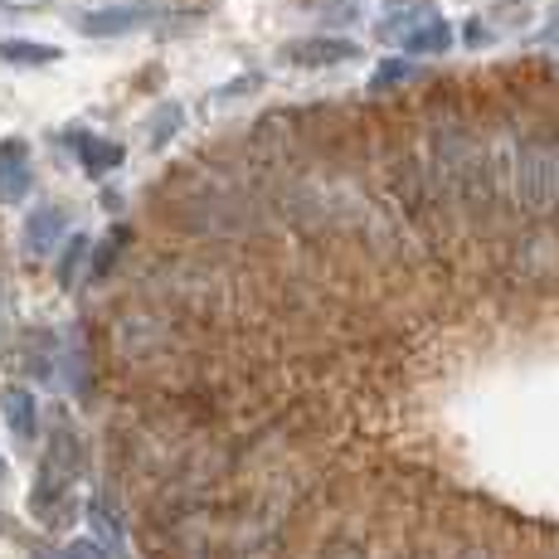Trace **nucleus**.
<instances>
[{
  "mask_svg": "<svg viewBox=\"0 0 559 559\" xmlns=\"http://www.w3.org/2000/svg\"><path fill=\"white\" fill-rule=\"evenodd\" d=\"M79 472H83V443L69 424H59L49 433V448H45V457H39L35 491H29V511H35V521H45V525H69L73 521L69 487L79 481Z\"/></svg>",
  "mask_w": 559,
  "mask_h": 559,
  "instance_id": "obj_1",
  "label": "nucleus"
},
{
  "mask_svg": "<svg viewBox=\"0 0 559 559\" xmlns=\"http://www.w3.org/2000/svg\"><path fill=\"white\" fill-rule=\"evenodd\" d=\"M146 20H156V5H107V10H88L79 15V29L93 39L103 35H127V29H142Z\"/></svg>",
  "mask_w": 559,
  "mask_h": 559,
  "instance_id": "obj_2",
  "label": "nucleus"
},
{
  "mask_svg": "<svg viewBox=\"0 0 559 559\" xmlns=\"http://www.w3.org/2000/svg\"><path fill=\"white\" fill-rule=\"evenodd\" d=\"M29 195V146L20 136L0 142V204H20Z\"/></svg>",
  "mask_w": 559,
  "mask_h": 559,
  "instance_id": "obj_3",
  "label": "nucleus"
},
{
  "mask_svg": "<svg viewBox=\"0 0 559 559\" xmlns=\"http://www.w3.org/2000/svg\"><path fill=\"white\" fill-rule=\"evenodd\" d=\"M356 45L350 39H331V35H317V39H297V45L283 49L287 63H302V69H331V63H346L356 59Z\"/></svg>",
  "mask_w": 559,
  "mask_h": 559,
  "instance_id": "obj_4",
  "label": "nucleus"
},
{
  "mask_svg": "<svg viewBox=\"0 0 559 559\" xmlns=\"http://www.w3.org/2000/svg\"><path fill=\"white\" fill-rule=\"evenodd\" d=\"M0 414H5L10 433L20 438V443H29V438L39 433V404L29 390H20V384H10L5 394H0Z\"/></svg>",
  "mask_w": 559,
  "mask_h": 559,
  "instance_id": "obj_5",
  "label": "nucleus"
},
{
  "mask_svg": "<svg viewBox=\"0 0 559 559\" xmlns=\"http://www.w3.org/2000/svg\"><path fill=\"white\" fill-rule=\"evenodd\" d=\"M69 229L63 224V210H53V204H45V210H35L29 214V224H25V243H29V253H49L53 243H59V234Z\"/></svg>",
  "mask_w": 559,
  "mask_h": 559,
  "instance_id": "obj_6",
  "label": "nucleus"
},
{
  "mask_svg": "<svg viewBox=\"0 0 559 559\" xmlns=\"http://www.w3.org/2000/svg\"><path fill=\"white\" fill-rule=\"evenodd\" d=\"M404 49L408 53H443V49H453V29H448L438 15H428L404 35Z\"/></svg>",
  "mask_w": 559,
  "mask_h": 559,
  "instance_id": "obj_7",
  "label": "nucleus"
},
{
  "mask_svg": "<svg viewBox=\"0 0 559 559\" xmlns=\"http://www.w3.org/2000/svg\"><path fill=\"white\" fill-rule=\"evenodd\" d=\"M73 152L88 166V176H107L112 166H122V146L103 142V136H73Z\"/></svg>",
  "mask_w": 559,
  "mask_h": 559,
  "instance_id": "obj_8",
  "label": "nucleus"
},
{
  "mask_svg": "<svg viewBox=\"0 0 559 559\" xmlns=\"http://www.w3.org/2000/svg\"><path fill=\"white\" fill-rule=\"evenodd\" d=\"M59 49L39 45V39H0V63H20V69H39V63H53Z\"/></svg>",
  "mask_w": 559,
  "mask_h": 559,
  "instance_id": "obj_9",
  "label": "nucleus"
},
{
  "mask_svg": "<svg viewBox=\"0 0 559 559\" xmlns=\"http://www.w3.org/2000/svg\"><path fill=\"white\" fill-rule=\"evenodd\" d=\"M88 521H93V531H98V540H107V550H122V521L107 511L103 497L88 507Z\"/></svg>",
  "mask_w": 559,
  "mask_h": 559,
  "instance_id": "obj_10",
  "label": "nucleus"
},
{
  "mask_svg": "<svg viewBox=\"0 0 559 559\" xmlns=\"http://www.w3.org/2000/svg\"><path fill=\"white\" fill-rule=\"evenodd\" d=\"M317 559H365V540L356 531H336L326 545H321Z\"/></svg>",
  "mask_w": 559,
  "mask_h": 559,
  "instance_id": "obj_11",
  "label": "nucleus"
},
{
  "mask_svg": "<svg viewBox=\"0 0 559 559\" xmlns=\"http://www.w3.org/2000/svg\"><path fill=\"white\" fill-rule=\"evenodd\" d=\"M186 122V107H176V103H166L160 112L152 117V146H160V142H170L176 136V127Z\"/></svg>",
  "mask_w": 559,
  "mask_h": 559,
  "instance_id": "obj_12",
  "label": "nucleus"
},
{
  "mask_svg": "<svg viewBox=\"0 0 559 559\" xmlns=\"http://www.w3.org/2000/svg\"><path fill=\"white\" fill-rule=\"evenodd\" d=\"M404 79H414V63H404V59H384L380 69H374L370 88L380 93V88H394V83H404Z\"/></svg>",
  "mask_w": 559,
  "mask_h": 559,
  "instance_id": "obj_13",
  "label": "nucleus"
},
{
  "mask_svg": "<svg viewBox=\"0 0 559 559\" xmlns=\"http://www.w3.org/2000/svg\"><path fill=\"white\" fill-rule=\"evenodd\" d=\"M88 253V239H69V253H63V263H59V283L69 287L73 283V273H79V258Z\"/></svg>",
  "mask_w": 559,
  "mask_h": 559,
  "instance_id": "obj_14",
  "label": "nucleus"
},
{
  "mask_svg": "<svg viewBox=\"0 0 559 559\" xmlns=\"http://www.w3.org/2000/svg\"><path fill=\"white\" fill-rule=\"evenodd\" d=\"M45 559H103V550H98V545H88V540H79V545H69V550L45 555Z\"/></svg>",
  "mask_w": 559,
  "mask_h": 559,
  "instance_id": "obj_15",
  "label": "nucleus"
},
{
  "mask_svg": "<svg viewBox=\"0 0 559 559\" xmlns=\"http://www.w3.org/2000/svg\"><path fill=\"white\" fill-rule=\"evenodd\" d=\"M0 481H5V457H0Z\"/></svg>",
  "mask_w": 559,
  "mask_h": 559,
  "instance_id": "obj_16",
  "label": "nucleus"
}]
</instances>
